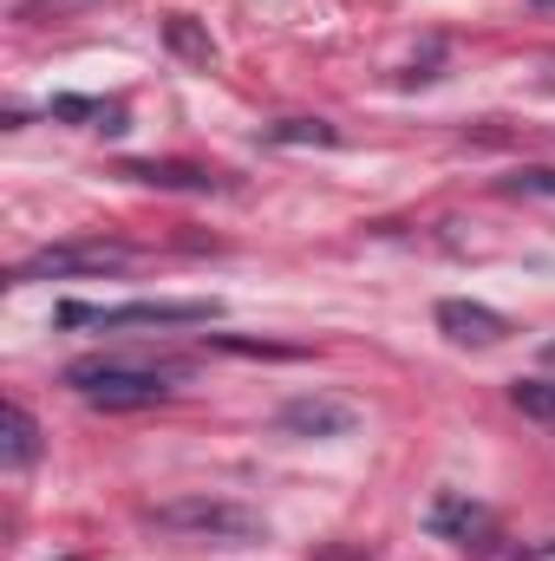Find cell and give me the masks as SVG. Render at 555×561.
Instances as JSON below:
<instances>
[{
	"mask_svg": "<svg viewBox=\"0 0 555 561\" xmlns=\"http://www.w3.org/2000/svg\"><path fill=\"white\" fill-rule=\"evenodd\" d=\"M183 379V359H163V366H138V359H72L66 366V386L86 399V405H105V412H138V405H163Z\"/></svg>",
	"mask_w": 555,
	"mask_h": 561,
	"instance_id": "1",
	"label": "cell"
},
{
	"mask_svg": "<svg viewBox=\"0 0 555 561\" xmlns=\"http://www.w3.org/2000/svg\"><path fill=\"white\" fill-rule=\"evenodd\" d=\"M216 313H223V300H118V307L59 300L53 327H99V333H125V327H209Z\"/></svg>",
	"mask_w": 555,
	"mask_h": 561,
	"instance_id": "2",
	"label": "cell"
},
{
	"mask_svg": "<svg viewBox=\"0 0 555 561\" xmlns=\"http://www.w3.org/2000/svg\"><path fill=\"white\" fill-rule=\"evenodd\" d=\"M157 529L170 536H196V542H262L269 523L242 503H223V496H177V503H157L150 510Z\"/></svg>",
	"mask_w": 555,
	"mask_h": 561,
	"instance_id": "3",
	"label": "cell"
},
{
	"mask_svg": "<svg viewBox=\"0 0 555 561\" xmlns=\"http://www.w3.org/2000/svg\"><path fill=\"white\" fill-rule=\"evenodd\" d=\"M138 262V249H125V242H53V249H39V255H26V262H13V287H26V280H72V275H118V268H132Z\"/></svg>",
	"mask_w": 555,
	"mask_h": 561,
	"instance_id": "4",
	"label": "cell"
},
{
	"mask_svg": "<svg viewBox=\"0 0 555 561\" xmlns=\"http://www.w3.org/2000/svg\"><path fill=\"white\" fill-rule=\"evenodd\" d=\"M431 529H438V536H451V542H457L464 556H484V561H517V556H503V549H497L503 536H497V516H490L484 503L444 496V503L431 510Z\"/></svg>",
	"mask_w": 555,
	"mask_h": 561,
	"instance_id": "5",
	"label": "cell"
},
{
	"mask_svg": "<svg viewBox=\"0 0 555 561\" xmlns=\"http://www.w3.org/2000/svg\"><path fill=\"white\" fill-rule=\"evenodd\" d=\"M353 424H360V405L327 399V392H301V399L281 405V431L287 437H347Z\"/></svg>",
	"mask_w": 555,
	"mask_h": 561,
	"instance_id": "6",
	"label": "cell"
},
{
	"mask_svg": "<svg viewBox=\"0 0 555 561\" xmlns=\"http://www.w3.org/2000/svg\"><path fill=\"white\" fill-rule=\"evenodd\" d=\"M438 333L457 340V346H503L510 340V320L484 300H438Z\"/></svg>",
	"mask_w": 555,
	"mask_h": 561,
	"instance_id": "7",
	"label": "cell"
},
{
	"mask_svg": "<svg viewBox=\"0 0 555 561\" xmlns=\"http://www.w3.org/2000/svg\"><path fill=\"white\" fill-rule=\"evenodd\" d=\"M118 176L150 183V190H196V196L229 190V183H223L216 170H203V163H157V157H132V163H118Z\"/></svg>",
	"mask_w": 555,
	"mask_h": 561,
	"instance_id": "8",
	"label": "cell"
},
{
	"mask_svg": "<svg viewBox=\"0 0 555 561\" xmlns=\"http://www.w3.org/2000/svg\"><path fill=\"white\" fill-rule=\"evenodd\" d=\"M46 118H59V125H79V118H92V131H105V138H118V131H132V112L118 105V99H53L46 105Z\"/></svg>",
	"mask_w": 555,
	"mask_h": 561,
	"instance_id": "9",
	"label": "cell"
},
{
	"mask_svg": "<svg viewBox=\"0 0 555 561\" xmlns=\"http://www.w3.org/2000/svg\"><path fill=\"white\" fill-rule=\"evenodd\" d=\"M163 46L183 59V66H216V39H209V26L203 20H190V13H163Z\"/></svg>",
	"mask_w": 555,
	"mask_h": 561,
	"instance_id": "10",
	"label": "cell"
},
{
	"mask_svg": "<svg viewBox=\"0 0 555 561\" xmlns=\"http://www.w3.org/2000/svg\"><path fill=\"white\" fill-rule=\"evenodd\" d=\"M33 457H39V424H33V412H26L20 399H13V405H7V437H0V463H7V470H26Z\"/></svg>",
	"mask_w": 555,
	"mask_h": 561,
	"instance_id": "11",
	"label": "cell"
},
{
	"mask_svg": "<svg viewBox=\"0 0 555 561\" xmlns=\"http://www.w3.org/2000/svg\"><path fill=\"white\" fill-rule=\"evenodd\" d=\"M262 138L269 144H340V131L327 125V118H281V125H262Z\"/></svg>",
	"mask_w": 555,
	"mask_h": 561,
	"instance_id": "12",
	"label": "cell"
},
{
	"mask_svg": "<svg viewBox=\"0 0 555 561\" xmlns=\"http://www.w3.org/2000/svg\"><path fill=\"white\" fill-rule=\"evenodd\" d=\"M510 405L536 424H555V379H517L510 386Z\"/></svg>",
	"mask_w": 555,
	"mask_h": 561,
	"instance_id": "13",
	"label": "cell"
},
{
	"mask_svg": "<svg viewBox=\"0 0 555 561\" xmlns=\"http://www.w3.org/2000/svg\"><path fill=\"white\" fill-rule=\"evenodd\" d=\"M497 190H503V196H555V170H543V163L510 170V176H497Z\"/></svg>",
	"mask_w": 555,
	"mask_h": 561,
	"instance_id": "14",
	"label": "cell"
},
{
	"mask_svg": "<svg viewBox=\"0 0 555 561\" xmlns=\"http://www.w3.org/2000/svg\"><path fill=\"white\" fill-rule=\"evenodd\" d=\"M66 7H86V0H20V20H46V13H66Z\"/></svg>",
	"mask_w": 555,
	"mask_h": 561,
	"instance_id": "15",
	"label": "cell"
},
{
	"mask_svg": "<svg viewBox=\"0 0 555 561\" xmlns=\"http://www.w3.org/2000/svg\"><path fill=\"white\" fill-rule=\"evenodd\" d=\"M550 366H555V340H550Z\"/></svg>",
	"mask_w": 555,
	"mask_h": 561,
	"instance_id": "16",
	"label": "cell"
},
{
	"mask_svg": "<svg viewBox=\"0 0 555 561\" xmlns=\"http://www.w3.org/2000/svg\"><path fill=\"white\" fill-rule=\"evenodd\" d=\"M550 85H555V59H550Z\"/></svg>",
	"mask_w": 555,
	"mask_h": 561,
	"instance_id": "17",
	"label": "cell"
},
{
	"mask_svg": "<svg viewBox=\"0 0 555 561\" xmlns=\"http://www.w3.org/2000/svg\"><path fill=\"white\" fill-rule=\"evenodd\" d=\"M536 7H555V0H536Z\"/></svg>",
	"mask_w": 555,
	"mask_h": 561,
	"instance_id": "18",
	"label": "cell"
},
{
	"mask_svg": "<svg viewBox=\"0 0 555 561\" xmlns=\"http://www.w3.org/2000/svg\"><path fill=\"white\" fill-rule=\"evenodd\" d=\"M550 556H555V542H550Z\"/></svg>",
	"mask_w": 555,
	"mask_h": 561,
	"instance_id": "19",
	"label": "cell"
}]
</instances>
